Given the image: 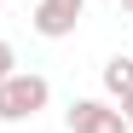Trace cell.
Segmentation results:
<instances>
[{
  "label": "cell",
  "mask_w": 133,
  "mask_h": 133,
  "mask_svg": "<svg viewBox=\"0 0 133 133\" xmlns=\"http://www.w3.org/2000/svg\"><path fill=\"white\" fill-rule=\"evenodd\" d=\"M52 104V81L35 70H12L0 81V122H35L41 110Z\"/></svg>",
  "instance_id": "cell-1"
},
{
  "label": "cell",
  "mask_w": 133,
  "mask_h": 133,
  "mask_svg": "<svg viewBox=\"0 0 133 133\" xmlns=\"http://www.w3.org/2000/svg\"><path fill=\"white\" fill-rule=\"evenodd\" d=\"M81 12H87V0H41L29 12V29L41 41H70L75 23H81Z\"/></svg>",
  "instance_id": "cell-2"
},
{
  "label": "cell",
  "mask_w": 133,
  "mask_h": 133,
  "mask_svg": "<svg viewBox=\"0 0 133 133\" xmlns=\"http://www.w3.org/2000/svg\"><path fill=\"white\" fill-rule=\"evenodd\" d=\"M64 127H70V133H127L122 110H116V104H104V98H70Z\"/></svg>",
  "instance_id": "cell-3"
},
{
  "label": "cell",
  "mask_w": 133,
  "mask_h": 133,
  "mask_svg": "<svg viewBox=\"0 0 133 133\" xmlns=\"http://www.w3.org/2000/svg\"><path fill=\"white\" fill-rule=\"evenodd\" d=\"M104 93H110V98H127V93H133V58H127V52H116V58L104 64Z\"/></svg>",
  "instance_id": "cell-4"
},
{
  "label": "cell",
  "mask_w": 133,
  "mask_h": 133,
  "mask_svg": "<svg viewBox=\"0 0 133 133\" xmlns=\"http://www.w3.org/2000/svg\"><path fill=\"white\" fill-rule=\"evenodd\" d=\"M12 70H17V52H12V41H0V81H6Z\"/></svg>",
  "instance_id": "cell-5"
},
{
  "label": "cell",
  "mask_w": 133,
  "mask_h": 133,
  "mask_svg": "<svg viewBox=\"0 0 133 133\" xmlns=\"http://www.w3.org/2000/svg\"><path fill=\"white\" fill-rule=\"evenodd\" d=\"M122 122H127V127H133V93H127V98H122Z\"/></svg>",
  "instance_id": "cell-6"
},
{
  "label": "cell",
  "mask_w": 133,
  "mask_h": 133,
  "mask_svg": "<svg viewBox=\"0 0 133 133\" xmlns=\"http://www.w3.org/2000/svg\"><path fill=\"white\" fill-rule=\"evenodd\" d=\"M122 12H127V17H133V0H122Z\"/></svg>",
  "instance_id": "cell-7"
}]
</instances>
